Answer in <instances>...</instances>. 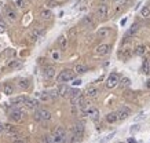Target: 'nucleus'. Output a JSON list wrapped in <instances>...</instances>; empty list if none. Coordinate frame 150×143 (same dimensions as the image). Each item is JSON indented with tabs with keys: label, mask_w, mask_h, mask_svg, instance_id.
I'll list each match as a JSON object with an SVG mask.
<instances>
[{
	"label": "nucleus",
	"mask_w": 150,
	"mask_h": 143,
	"mask_svg": "<svg viewBox=\"0 0 150 143\" xmlns=\"http://www.w3.org/2000/svg\"><path fill=\"white\" fill-rule=\"evenodd\" d=\"M74 76H76V72L74 70H62L61 73L58 74V77H57V81L61 84L64 83H68V81H72V80H74Z\"/></svg>",
	"instance_id": "obj_1"
},
{
	"label": "nucleus",
	"mask_w": 150,
	"mask_h": 143,
	"mask_svg": "<svg viewBox=\"0 0 150 143\" xmlns=\"http://www.w3.org/2000/svg\"><path fill=\"white\" fill-rule=\"evenodd\" d=\"M83 134H84V125H83L81 123H77V124L72 128V135H73V138H74V142L81 140Z\"/></svg>",
	"instance_id": "obj_2"
},
{
	"label": "nucleus",
	"mask_w": 150,
	"mask_h": 143,
	"mask_svg": "<svg viewBox=\"0 0 150 143\" xmlns=\"http://www.w3.org/2000/svg\"><path fill=\"white\" fill-rule=\"evenodd\" d=\"M8 117L11 121H15V123H19V121H22L23 118V113L21 109H17V107H13L11 111L8 113Z\"/></svg>",
	"instance_id": "obj_3"
},
{
	"label": "nucleus",
	"mask_w": 150,
	"mask_h": 143,
	"mask_svg": "<svg viewBox=\"0 0 150 143\" xmlns=\"http://www.w3.org/2000/svg\"><path fill=\"white\" fill-rule=\"evenodd\" d=\"M118 84H120V77H118L117 73H112L106 80V88H109V89L117 87Z\"/></svg>",
	"instance_id": "obj_4"
},
{
	"label": "nucleus",
	"mask_w": 150,
	"mask_h": 143,
	"mask_svg": "<svg viewBox=\"0 0 150 143\" xmlns=\"http://www.w3.org/2000/svg\"><path fill=\"white\" fill-rule=\"evenodd\" d=\"M54 142H59V143H62L65 142V138H66V131H65L62 127H57L54 131Z\"/></svg>",
	"instance_id": "obj_5"
},
{
	"label": "nucleus",
	"mask_w": 150,
	"mask_h": 143,
	"mask_svg": "<svg viewBox=\"0 0 150 143\" xmlns=\"http://www.w3.org/2000/svg\"><path fill=\"white\" fill-rule=\"evenodd\" d=\"M108 15H109V7H108V4H100L98 7V10H96V17L99 19H106Z\"/></svg>",
	"instance_id": "obj_6"
},
{
	"label": "nucleus",
	"mask_w": 150,
	"mask_h": 143,
	"mask_svg": "<svg viewBox=\"0 0 150 143\" xmlns=\"http://www.w3.org/2000/svg\"><path fill=\"white\" fill-rule=\"evenodd\" d=\"M117 116H118V120H125V118H128L131 116V109L127 106L120 107L117 110Z\"/></svg>",
	"instance_id": "obj_7"
},
{
	"label": "nucleus",
	"mask_w": 150,
	"mask_h": 143,
	"mask_svg": "<svg viewBox=\"0 0 150 143\" xmlns=\"http://www.w3.org/2000/svg\"><path fill=\"white\" fill-rule=\"evenodd\" d=\"M25 106H26L28 109H30V110H39V102H37L35 98L26 97V99H25Z\"/></svg>",
	"instance_id": "obj_8"
},
{
	"label": "nucleus",
	"mask_w": 150,
	"mask_h": 143,
	"mask_svg": "<svg viewBox=\"0 0 150 143\" xmlns=\"http://www.w3.org/2000/svg\"><path fill=\"white\" fill-rule=\"evenodd\" d=\"M95 52L98 55H108L110 52V46L109 44H100V46L96 47Z\"/></svg>",
	"instance_id": "obj_9"
},
{
	"label": "nucleus",
	"mask_w": 150,
	"mask_h": 143,
	"mask_svg": "<svg viewBox=\"0 0 150 143\" xmlns=\"http://www.w3.org/2000/svg\"><path fill=\"white\" fill-rule=\"evenodd\" d=\"M25 99H26V97H15L11 99V105H13L14 107L19 109V106L25 105Z\"/></svg>",
	"instance_id": "obj_10"
},
{
	"label": "nucleus",
	"mask_w": 150,
	"mask_h": 143,
	"mask_svg": "<svg viewBox=\"0 0 150 143\" xmlns=\"http://www.w3.org/2000/svg\"><path fill=\"white\" fill-rule=\"evenodd\" d=\"M81 25L84 26V28L91 29V28H94V25H95V22H94V19H92V17H90V15H87V17H84V18L81 19Z\"/></svg>",
	"instance_id": "obj_11"
},
{
	"label": "nucleus",
	"mask_w": 150,
	"mask_h": 143,
	"mask_svg": "<svg viewBox=\"0 0 150 143\" xmlns=\"http://www.w3.org/2000/svg\"><path fill=\"white\" fill-rule=\"evenodd\" d=\"M69 87L66 85V84H59L58 85V88H57V92H58V95L59 97H66L69 94Z\"/></svg>",
	"instance_id": "obj_12"
},
{
	"label": "nucleus",
	"mask_w": 150,
	"mask_h": 143,
	"mask_svg": "<svg viewBox=\"0 0 150 143\" xmlns=\"http://www.w3.org/2000/svg\"><path fill=\"white\" fill-rule=\"evenodd\" d=\"M87 116H88L92 121H98V120H99V110H98L96 107H91Z\"/></svg>",
	"instance_id": "obj_13"
},
{
	"label": "nucleus",
	"mask_w": 150,
	"mask_h": 143,
	"mask_svg": "<svg viewBox=\"0 0 150 143\" xmlns=\"http://www.w3.org/2000/svg\"><path fill=\"white\" fill-rule=\"evenodd\" d=\"M138 30H139V25L138 23H134L131 28L127 30V33H125V39H128V37H132V36H135L138 33Z\"/></svg>",
	"instance_id": "obj_14"
},
{
	"label": "nucleus",
	"mask_w": 150,
	"mask_h": 143,
	"mask_svg": "<svg viewBox=\"0 0 150 143\" xmlns=\"http://www.w3.org/2000/svg\"><path fill=\"white\" fill-rule=\"evenodd\" d=\"M54 76H55L54 66H46V68H44V77H46V79H52Z\"/></svg>",
	"instance_id": "obj_15"
},
{
	"label": "nucleus",
	"mask_w": 150,
	"mask_h": 143,
	"mask_svg": "<svg viewBox=\"0 0 150 143\" xmlns=\"http://www.w3.org/2000/svg\"><path fill=\"white\" fill-rule=\"evenodd\" d=\"M39 114H40V118L41 121H48L51 120V113L48 110H46V109H39Z\"/></svg>",
	"instance_id": "obj_16"
},
{
	"label": "nucleus",
	"mask_w": 150,
	"mask_h": 143,
	"mask_svg": "<svg viewBox=\"0 0 150 143\" xmlns=\"http://www.w3.org/2000/svg\"><path fill=\"white\" fill-rule=\"evenodd\" d=\"M109 35H110V28H100L96 32V36L99 39H106V37H109Z\"/></svg>",
	"instance_id": "obj_17"
},
{
	"label": "nucleus",
	"mask_w": 150,
	"mask_h": 143,
	"mask_svg": "<svg viewBox=\"0 0 150 143\" xmlns=\"http://www.w3.org/2000/svg\"><path fill=\"white\" fill-rule=\"evenodd\" d=\"M6 132L8 135H14L15 136V139H19L18 138V131L15 129V127H13V125H10V124H7L6 125Z\"/></svg>",
	"instance_id": "obj_18"
},
{
	"label": "nucleus",
	"mask_w": 150,
	"mask_h": 143,
	"mask_svg": "<svg viewBox=\"0 0 150 143\" xmlns=\"http://www.w3.org/2000/svg\"><path fill=\"white\" fill-rule=\"evenodd\" d=\"M3 92H4L6 95H7V97L13 95V94H14V87H13V84L6 83L4 85H3Z\"/></svg>",
	"instance_id": "obj_19"
},
{
	"label": "nucleus",
	"mask_w": 150,
	"mask_h": 143,
	"mask_svg": "<svg viewBox=\"0 0 150 143\" xmlns=\"http://www.w3.org/2000/svg\"><path fill=\"white\" fill-rule=\"evenodd\" d=\"M106 121H108V123H110V124H113V123L118 121L117 111H112V113H109V114L106 116Z\"/></svg>",
	"instance_id": "obj_20"
},
{
	"label": "nucleus",
	"mask_w": 150,
	"mask_h": 143,
	"mask_svg": "<svg viewBox=\"0 0 150 143\" xmlns=\"http://www.w3.org/2000/svg\"><path fill=\"white\" fill-rule=\"evenodd\" d=\"M87 97L88 98H96L98 97V94H99V89L95 87H90L88 89H87Z\"/></svg>",
	"instance_id": "obj_21"
},
{
	"label": "nucleus",
	"mask_w": 150,
	"mask_h": 143,
	"mask_svg": "<svg viewBox=\"0 0 150 143\" xmlns=\"http://www.w3.org/2000/svg\"><path fill=\"white\" fill-rule=\"evenodd\" d=\"M37 97L40 98V101H43V102H50V101L54 99V98L51 97L50 92H39L37 94Z\"/></svg>",
	"instance_id": "obj_22"
},
{
	"label": "nucleus",
	"mask_w": 150,
	"mask_h": 143,
	"mask_svg": "<svg viewBox=\"0 0 150 143\" xmlns=\"http://www.w3.org/2000/svg\"><path fill=\"white\" fill-rule=\"evenodd\" d=\"M58 43H59V47H61V50L64 51V50H66V47H68V39H66V36H59V39H58Z\"/></svg>",
	"instance_id": "obj_23"
},
{
	"label": "nucleus",
	"mask_w": 150,
	"mask_h": 143,
	"mask_svg": "<svg viewBox=\"0 0 150 143\" xmlns=\"http://www.w3.org/2000/svg\"><path fill=\"white\" fill-rule=\"evenodd\" d=\"M40 18L44 19V21H50L52 18V13H51L50 10H43L40 13Z\"/></svg>",
	"instance_id": "obj_24"
},
{
	"label": "nucleus",
	"mask_w": 150,
	"mask_h": 143,
	"mask_svg": "<svg viewBox=\"0 0 150 143\" xmlns=\"http://www.w3.org/2000/svg\"><path fill=\"white\" fill-rule=\"evenodd\" d=\"M6 15H7V18H8L10 21H15V19H17V14H15V11H13L10 7H6Z\"/></svg>",
	"instance_id": "obj_25"
},
{
	"label": "nucleus",
	"mask_w": 150,
	"mask_h": 143,
	"mask_svg": "<svg viewBox=\"0 0 150 143\" xmlns=\"http://www.w3.org/2000/svg\"><path fill=\"white\" fill-rule=\"evenodd\" d=\"M131 55H132V52H131V50H129V48H125V50H123L121 52H120V58H123L124 61L129 59V58H131Z\"/></svg>",
	"instance_id": "obj_26"
},
{
	"label": "nucleus",
	"mask_w": 150,
	"mask_h": 143,
	"mask_svg": "<svg viewBox=\"0 0 150 143\" xmlns=\"http://www.w3.org/2000/svg\"><path fill=\"white\" fill-rule=\"evenodd\" d=\"M87 70H88V68H87L86 65H83V63L76 65V68H74V72H76V73H80V74L86 73Z\"/></svg>",
	"instance_id": "obj_27"
},
{
	"label": "nucleus",
	"mask_w": 150,
	"mask_h": 143,
	"mask_svg": "<svg viewBox=\"0 0 150 143\" xmlns=\"http://www.w3.org/2000/svg\"><path fill=\"white\" fill-rule=\"evenodd\" d=\"M120 85H121L123 88L129 87V85H131V80L128 79V77H123V79L120 80Z\"/></svg>",
	"instance_id": "obj_28"
},
{
	"label": "nucleus",
	"mask_w": 150,
	"mask_h": 143,
	"mask_svg": "<svg viewBox=\"0 0 150 143\" xmlns=\"http://www.w3.org/2000/svg\"><path fill=\"white\" fill-rule=\"evenodd\" d=\"M146 52V47L145 46H138L137 48H135V54H137V55H143V54H145Z\"/></svg>",
	"instance_id": "obj_29"
},
{
	"label": "nucleus",
	"mask_w": 150,
	"mask_h": 143,
	"mask_svg": "<svg viewBox=\"0 0 150 143\" xmlns=\"http://www.w3.org/2000/svg\"><path fill=\"white\" fill-rule=\"evenodd\" d=\"M141 15L143 17V18H147V17H150V8L147 7V6H145V7L141 10Z\"/></svg>",
	"instance_id": "obj_30"
},
{
	"label": "nucleus",
	"mask_w": 150,
	"mask_h": 143,
	"mask_svg": "<svg viewBox=\"0 0 150 143\" xmlns=\"http://www.w3.org/2000/svg\"><path fill=\"white\" fill-rule=\"evenodd\" d=\"M143 73L150 74V61H145L143 62Z\"/></svg>",
	"instance_id": "obj_31"
},
{
	"label": "nucleus",
	"mask_w": 150,
	"mask_h": 143,
	"mask_svg": "<svg viewBox=\"0 0 150 143\" xmlns=\"http://www.w3.org/2000/svg\"><path fill=\"white\" fill-rule=\"evenodd\" d=\"M28 85H29V81H28L26 79L19 80V87L21 88H28Z\"/></svg>",
	"instance_id": "obj_32"
},
{
	"label": "nucleus",
	"mask_w": 150,
	"mask_h": 143,
	"mask_svg": "<svg viewBox=\"0 0 150 143\" xmlns=\"http://www.w3.org/2000/svg\"><path fill=\"white\" fill-rule=\"evenodd\" d=\"M46 6H48L50 8H52V7H57V6H58V1H57V0H48Z\"/></svg>",
	"instance_id": "obj_33"
},
{
	"label": "nucleus",
	"mask_w": 150,
	"mask_h": 143,
	"mask_svg": "<svg viewBox=\"0 0 150 143\" xmlns=\"http://www.w3.org/2000/svg\"><path fill=\"white\" fill-rule=\"evenodd\" d=\"M129 131H131V134H135V132H138V131H139V125H138V124L132 125V127H131V129H129Z\"/></svg>",
	"instance_id": "obj_34"
},
{
	"label": "nucleus",
	"mask_w": 150,
	"mask_h": 143,
	"mask_svg": "<svg viewBox=\"0 0 150 143\" xmlns=\"http://www.w3.org/2000/svg\"><path fill=\"white\" fill-rule=\"evenodd\" d=\"M114 135H116V134H114V132H112V134H110V135H108V136H106V138H103V139H102V140H100V142H108V140H110V139L113 138Z\"/></svg>",
	"instance_id": "obj_35"
},
{
	"label": "nucleus",
	"mask_w": 150,
	"mask_h": 143,
	"mask_svg": "<svg viewBox=\"0 0 150 143\" xmlns=\"http://www.w3.org/2000/svg\"><path fill=\"white\" fill-rule=\"evenodd\" d=\"M6 30V23L0 21V33H3Z\"/></svg>",
	"instance_id": "obj_36"
},
{
	"label": "nucleus",
	"mask_w": 150,
	"mask_h": 143,
	"mask_svg": "<svg viewBox=\"0 0 150 143\" xmlns=\"http://www.w3.org/2000/svg\"><path fill=\"white\" fill-rule=\"evenodd\" d=\"M33 117H35V120L36 121H41V118H40V114H39V111H35V116H33Z\"/></svg>",
	"instance_id": "obj_37"
},
{
	"label": "nucleus",
	"mask_w": 150,
	"mask_h": 143,
	"mask_svg": "<svg viewBox=\"0 0 150 143\" xmlns=\"http://www.w3.org/2000/svg\"><path fill=\"white\" fill-rule=\"evenodd\" d=\"M6 131V125L3 124V123H0V134H1V132H4Z\"/></svg>",
	"instance_id": "obj_38"
},
{
	"label": "nucleus",
	"mask_w": 150,
	"mask_h": 143,
	"mask_svg": "<svg viewBox=\"0 0 150 143\" xmlns=\"http://www.w3.org/2000/svg\"><path fill=\"white\" fill-rule=\"evenodd\" d=\"M74 35H76V30H74V29H72V30L69 32V36H70V37H74Z\"/></svg>",
	"instance_id": "obj_39"
},
{
	"label": "nucleus",
	"mask_w": 150,
	"mask_h": 143,
	"mask_svg": "<svg viewBox=\"0 0 150 143\" xmlns=\"http://www.w3.org/2000/svg\"><path fill=\"white\" fill-rule=\"evenodd\" d=\"M13 143H25V140H23V139H15Z\"/></svg>",
	"instance_id": "obj_40"
},
{
	"label": "nucleus",
	"mask_w": 150,
	"mask_h": 143,
	"mask_svg": "<svg viewBox=\"0 0 150 143\" xmlns=\"http://www.w3.org/2000/svg\"><path fill=\"white\" fill-rule=\"evenodd\" d=\"M52 58H54V59L57 61V59L59 58V54H58V52H54V54H52Z\"/></svg>",
	"instance_id": "obj_41"
},
{
	"label": "nucleus",
	"mask_w": 150,
	"mask_h": 143,
	"mask_svg": "<svg viewBox=\"0 0 150 143\" xmlns=\"http://www.w3.org/2000/svg\"><path fill=\"white\" fill-rule=\"evenodd\" d=\"M145 87L147 88V89H150V80H147V81H146V84H145Z\"/></svg>",
	"instance_id": "obj_42"
},
{
	"label": "nucleus",
	"mask_w": 150,
	"mask_h": 143,
	"mask_svg": "<svg viewBox=\"0 0 150 143\" xmlns=\"http://www.w3.org/2000/svg\"><path fill=\"white\" fill-rule=\"evenodd\" d=\"M74 85H80V84H81V80H74Z\"/></svg>",
	"instance_id": "obj_43"
},
{
	"label": "nucleus",
	"mask_w": 150,
	"mask_h": 143,
	"mask_svg": "<svg viewBox=\"0 0 150 143\" xmlns=\"http://www.w3.org/2000/svg\"><path fill=\"white\" fill-rule=\"evenodd\" d=\"M128 143H137V140H135V139H132V138H129L128 139Z\"/></svg>",
	"instance_id": "obj_44"
},
{
	"label": "nucleus",
	"mask_w": 150,
	"mask_h": 143,
	"mask_svg": "<svg viewBox=\"0 0 150 143\" xmlns=\"http://www.w3.org/2000/svg\"><path fill=\"white\" fill-rule=\"evenodd\" d=\"M125 22H127V19H125V18L121 19V25H125Z\"/></svg>",
	"instance_id": "obj_45"
},
{
	"label": "nucleus",
	"mask_w": 150,
	"mask_h": 143,
	"mask_svg": "<svg viewBox=\"0 0 150 143\" xmlns=\"http://www.w3.org/2000/svg\"><path fill=\"white\" fill-rule=\"evenodd\" d=\"M114 1H120V0H114Z\"/></svg>",
	"instance_id": "obj_46"
},
{
	"label": "nucleus",
	"mask_w": 150,
	"mask_h": 143,
	"mask_svg": "<svg viewBox=\"0 0 150 143\" xmlns=\"http://www.w3.org/2000/svg\"><path fill=\"white\" fill-rule=\"evenodd\" d=\"M0 6H1V3H0Z\"/></svg>",
	"instance_id": "obj_47"
}]
</instances>
